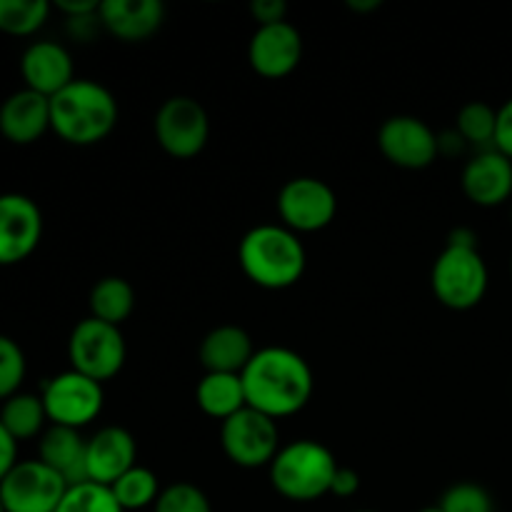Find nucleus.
Masks as SVG:
<instances>
[{
  "mask_svg": "<svg viewBox=\"0 0 512 512\" xmlns=\"http://www.w3.org/2000/svg\"><path fill=\"white\" fill-rule=\"evenodd\" d=\"M0 423L15 440H33L45 433L48 413L43 398L35 393H18L0 405Z\"/></svg>",
  "mask_w": 512,
  "mask_h": 512,
  "instance_id": "obj_24",
  "label": "nucleus"
},
{
  "mask_svg": "<svg viewBox=\"0 0 512 512\" xmlns=\"http://www.w3.org/2000/svg\"><path fill=\"white\" fill-rule=\"evenodd\" d=\"M498 153L512 160V98L498 108V128H495V145Z\"/></svg>",
  "mask_w": 512,
  "mask_h": 512,
  "instance_id": "obj_33",
  "label": "nucleus"
},
{
  "mask_svg": "<svg viewBox=\"0 0 512 512\" xmlns=\"http://www.w3.org/2000/svg\"><path fill=\"white\" fill-rule=\"evenodd\" d=\"M240 270L250 283L265 290L293 288L305 273L308 255L298 235L285 225H255L238 245Z\"/></svg>",
  "mask_w": 512,
  "mask_h": 512,
  "instance_id": "obj_3",
  "label": "nucleus"
},
{
  "mask_svg": "<svg viewBox=\"0 0 512 512\" xmlns=\"http://www.w3.org/2000/svg\"><path fill=\"white\" fill-rule=\"evenodd\" d=\"M153 130L170 158L190 160L203 153L210 140L208 110L190 95H173L155 113Z\"/></svg>",
  "mask_w": 512,
  "mask_h": 512,
  "instance_id": "obj_8",
  "label": "nucleus"
},
{
  "mask_svg": "<svg viewBox=\"0 0 512 512\" xmlns=\"http://www.w3.org/2000/svg\"><path fill=\"white\" fill-rule=\"evenodd\" d=\"M55 512H125L115 500L113 490L98 483L70 485Z\"/></svg>",
  "mask_w": 512,
  "mask_h": 512,
  "instance_id": "obj_28",
  "label": "nucleus"
},
{
  "mask_svg": "<svg viewBox=\"0 0 512 512\" xmlns=\"http://www.w3.org/2000/svg\"><path fill=\"white\" fill-rule=\"evenodd\" d=\"M195 403L208 418L228 420L243 408H248L243 390V378L228 373H205L195 388Z\"/></svg>",
  "mask_w": 512,
  "mask_h": 512,
  "instance_id": "obj_22",
  "label": "nucleus"
},
{
  "mask_svg": "<svg viewBox=\"0 0 512 512\" xmlns=\"http://www.w3.org/2000/svg\"><path fill=\"white\" fill-rule=\"evenodd\" d=\"M348 8L355 13H370V10L380 8V0H348Z\"/></svg>",
  "mask_w": 512,
  "mask_h": 512,
  "instance_id": "obj_37",
  "label": "nucleus"
},
{
  "mask_svg": "<svg viewBox=\"0 0 512 512\" xmlns=\"http://www.w3.org/2000/svg\"><path fill=\"white\" fill-rule=\"evenodd\" d=\"M85 455H88V440H83L80 430L50 425L38 440V460L55 470L68 483V488L88 483Z\"/></svg>",
  "mask_w": 512,
  "mask_h": 512,
  "instance_id": "obj_21",
  "label": "nucleus"
},
{
  "mask_svg": "<svg viewBox=\"0 0 512 512\" xmlns=\"http://www.w3.org/2000/svg\"><path fill=\"white\" fill-rule=\"evenodd\" d=\"M338 460L318 440H295L283 445L270 463V483L293 503H313V500L330 495Z\"/></svg>",
  "mask_w": 512,
  "mask_h": 512,
  "instance_id": "obj_5",
  "label": "nucleus"
},
{
  "mask_svg": "<svg viewBox=\"0 0 512 512\" xmlns=\"http://www.w3.org/2000/svg\"><path fill=\"white\" fill-rule=\"evenodd\" d=\"M43 238V213L23 193L0 195V268L18 265L35 253Z\"/></svg>",
  "mask_w": 512,
  "mask_h": 512,
  "instance_id": "obj_13",
  "label": "nucleus"
},
{
  "mask_svg": "<svg viewBox=\"0 0 512 512\" xmlns=\"http://www.w3.org/2000/svg\"><path fill=\"white\" fill-rule=\"evenodd\" d=\"M378 148L388 163L403 170H423L438 160L440 135L415 115H393L378 130Z\"/></svg>",
  "mask_w": 512,
  "mask_h": 512,
  "instance_id": "obj_12",
  "label": "nucleus"
},
{
  "mask_svg": "<svg viewBox=\"0 0 512 512\" xmlns=\"http://www.w3.org/2000/svg\"><path fill=\"white\" fill-rule=\"evenodd\" d=\"M25 353L13 338L0 335V400H8L20 393V385L25 380Z\"/></svg>",
  "mask_w": 512,
  "mask_h": 512,
  "instance_id": "obj_29",
  "label": "nucleus"
},
{
  "mask_svg": "<svg viewBox=\"0 0 512 512\" xmlns=\"http://www.w3.org/2000/svg\"><path fill=\"white\" fill-rule=\"evenodd\" d=\"M438 505L443 512H493V498L478 483H455Z\"/></svg>",
  "mask_w": 512,
  "mask_h": 512,
  "instance_id": "obj_31",
  "label": "nucleus"
},
{
  "mask_svg": "<svg viewBox=\"0 0 512 512\" xmlns=\"http://www.w3.org/2000/svg\"><path fill=\"white\" fill-rule=\"evenodd\" d=\"M253 355V338L240 325H218L200 340L198 348V360L205 373L240 375Z\"/></svg>",
  "mask_w": 512,
  "mask_h": 512,
  "instance_id": "obj_20",
  "label": "nucleus"
},
{
  "mask_svg": "<svg viewBox=\"0 0 512 512\" xmlns=\"http://www.w3.org/2000/svg\"><path fill=\"white\" fill-rule=\"evenodd\" d=\"M495 128H498V110L483 100L465 103L455 118V133L465 140V145H478L483 150L495 145Z\"/></svg>",
  "mask_w": 512,
  "mask_h": 512,
  "instance_id": "obj_27",
  "label": "nucleus"
},
{
  "mask_svg": "<svg viewBox=\"0 0 512 512\" xmlns=\"http://www.w3.org/2000/svg\"><path fill=\"white\" fill-rule=\"evenodd\" d=\"M275 205L283 225L295 235L318 233L335 220L338 195L325 180L300 175L280 188Z\"/></svg>",
  "mask_w": 512,
  "mask_h": 512,
  "instance_id": "obj_10",
  "label": "nucleus"
},
{
  "mask_svg": "<svg viewBox=\"0 0 512 512\" xmlns=\"http://www.w3.org/2000/svg\"><path fill=\"white\" fill-rule=\"evenodd\" d=\"M55 8H58L63 15H68L70 23H73V20L98 18L100 3L98 0H58Z\"/></svg>",
  "mask_w": 512,
  "mask_h": 512,
  "instance_id": "obj_34",
  "label": "nucleus"
},
{
  "mask_svg": "<svg viewBox=\"0 0 512 512\" xmlns=\"http://www.w3.org/2000/svg\"><path fill=\"white\" fill-rule=\"evenodd\" d=\"M88 305L90 318H98L120 328L135 310V290L125 278L108 275L90 288Z\"/></svg>",
  "mask_w": 512,
  "mask_h": 512,
  "instance_id": "obj_23",
  "label": "nucleus"
},
{
  "mask_svg": "<svg viewBox=\"0 0 512 512\" xmlns=\"http://www.w3.org/2000/svg\"><path fill=\"white\" fill-rule=\"evenodd\" d=\"M250 15L258 25H273L288 20V3L285 0H253Z\"/></svg>",
  "mask_w": 512,
  "mask_h": 512,
  "instance_id": "obj_32",
  "label": "nucleus"
},
{
  "mask_svg": "<svg viewBox=\"0 0 512 512\" xmlns=\"http://www.w3.org/2000/svg\"><path fill=\"white\" fill-rule=\"evenodd\" d=\"M510 278H512V258H510Z\"/></svg>",
  "mask_w": 512,
  "mask_h": 512,
  "instance_id": "obj_40",
  "label": "nucleus"
},
{
  "mask_svg": "<svg viewBox=\"0 0 512 512\" xmlns=\"http://www.w3.org/2000/svg\"><path fill=\"white\" fill-rule=\"evenodd\" d=\"M65 493L68 483L38 458L18 460L0 483L5 512H55Z\"/></svg>",
  "mask_w": 512,
  "mask_h": 512,
  "instance_id": "obj_11",
  "label": "nucleus"
},
{
  "mask_svg": "<svg viewBox=\"0 0 512 512\" xmlns=\"http://www.w3.org/2000/svg\"><path fill=\"white\" fill-rule=\"evenodd\" d=\"M50 18L48 0H0V33L28 38Z\"/></svg>",
  "mask_w": 512,
  "mask_h": 512,
  "instance_id": "obj_25",
  "label": "nucleus"
},
{
  "mask_svg": "<svg viewBox=\"0 0 512 512\" xmlns=\"http://www.w3.org/2000/svg\"><path fill=\"white\" fill-rule=\"evenodd\" d=\"M0 512H5V505H3V498H0Z\"/></svg>",
  "mask_w": 512,
  "mask_h": 512,
  "instance_id": "obj_39",
  "label": "nucleus"
},
{
  "mask_svg": "<svg viewBox=\"0 0 512 512\" xmlns=\"http://www.w3.org/2000/svg\"><path fill=\"white\" fill-rule=\"evenodd\" d=\"M165 20L160 0H103L98 23L123 43H143L153 38Z\"/></svg>",
  "mask_w": 512,
  "mask_h": 512,
  "instance_id": "obj_18",
  "label": "nucleus"
},
{
  "mask_svg": "<svg viewBox=\"0 0 512 512\" xmlns=\"http://www.w3.org/2000/svg\"><path fill=\"white\" fill-rule=\"evenodd\" d=\"M360 490V475L353 468H343L340 465L338 473H335L333 485H330V495H338V498H353Z\"/></svg>",
  "mask_w": 512,
  "mask_h": 512,
  "instance_id": "obj_36",
  "label": "nucleus"
},
{
  "mask_svg": "<svg viewBox=\"0 0 512 512\" xmlns=\"http://www.w3.org/2000/svg\"><path fill=\"white\" fill-rule=\"evenodd\" d=\"M50 130V98L23 88L0 105V135L13 145H33Z\"/></svg>",
  "mask_w": 512,
  "mask_h": 512,
  "instance_id": "obj_19",
  "label": "nucleus"
},
{
  "mask_svg": "<svg viewBox=\"0 0 512 512\" xmlns=\"http://www.w3.org/2000/svg\"><path fill=\"white\" fill-rule=\"evenodd\" d=\"M118 115V100L98 80L75 78L50 98V130L78 148L103 143L118 125Z\"/></svg>",
  "mask_w": 512,
  "mask_h": 512,
  "instance_id": "obj_2",
  "label": "nucleus"
},
{
  "mask_svg": "<svg viewBox=\"0 0 512 512\" xmlns=\"http://www.w3.org/2000/svg\"><path fill=\"white\" fill-rule=\"evenodd\" d=\"M488 283L490 273L478 250V235L468 228L453 230L430 273V285L438 303L458 313L473 310L483 303Z\"/></svg>",
  "mask_w": 512,
  "mask_h": 512,
  "instance_id": "obj_4",
  "label": "nucleus"
},
{
  "mask_svg": "<svg viewBox=\"0 0 512 512\" xmlns=\"http://www.w3.org/2000/svg\"><path fill=\"white\" fill-rule=\"evenodd\" d=\"M303 60V35L290 20L258 25L248 43V63L260 78H288Z\"/></svg>",
  "mask_w": 512,
  "mask_h": 512,
  "instance_id": "obj_14",
  "label": "nucleus"
},
{
  "mask_svg": "<svg viewBox=\"0 0 512 512\" xmlns=\"http://www.w3.org/2000/svg\"><path fill=\"white\" fill-rule=\"evenodd\" d=\"M358 512H373V510H358Z\"/></svg>",
  "mask_w": 512,
  "mask_h": 512,
  "instance_id": "obj_41",
  "label": "nucleus"
},
{
  "mask_svg": "<svg viewBox=\"0 0 512 512\" xmlns=\"http://www.w3.org/2000/svg\"><path fill=\"white\" fill-rule=\"evenodd\" d=\"M15 465H18V440L0 423V483Z\"/></svg>",
  "mask_w": 512,
  "mask_h": 512,
  "instance_id": "obj_35",
  "label": "nucleus"
},
{
  "mask_svg": "<svg viewBox=\"0 0 512 512\" xmlns=\"http://www.w3.org/2000/svg\"><path fill=\"white\" fill-rule=\"evenodd\" d=\"M128 348L118 325L98 318L80 320L68 338L70 370L103 385L123 370Z\"/></svg>",
  "mask_w": 512,
  "mask_h": 512,
  "instance_id": "obj_6",
  "label": "nucleus"
},
{
  "mask_svg": "<svg viewBox=\"0 0 512 512\" xmlns=\"http://www.w3.org/2000/svg\"><path fill=\"white\" fill-rule=\"evenodd\" d=\"M243 378L248 408L280 420L300 413L310 403L315 390L313 370L308 360L290 348L268 345L255 350Z\"/></svg>",
  "mask_w": 512,
  "mask_h": 512,
  "instance_id": "obj_1",
  "label": "nucleus"
},
{
  "mask_svg": "<svg viewBox=\"0 0 512 512\" xmlns=\"http://www.w3.org/2000/svg\"><path fill=\"white\" fill-rule=\"evenodd\" d=\"M465 198L478 208H498L512 198V160L495 148L480 150L460 175Z\"/></svg>",
  "mask_w": 512,
  "mask_h": 512,
  "instance_id": "obj_15",
  "label": "nucleus"
},
{
  "mask_svg": "<svg viewBox=\"0 0 512 512\" xmlns=\"http://www.w3.org/2000/svg\"><path fill=\"white\" fill-rule=\"evenodd\" d=\"M110 490H113L120 508L130 512L155 505V500H158L163 488H160V480L153 470L143 468V465H135V468H130L128 473L123 475V478L115 480V483L110 485Z\"/></svg>",
  "mask_w": 512,
  "mask_h": 512,
  "instance_id": "obj_26",
  "label": "nucleus"
},
{
  "mask_svg": "<svg viewBox=\"0 0 512 512\" xmlns=\"http://www.w3.org/2000/svg\"><path fill=\"white\" fill-rule=\"evenodd\" d=\"M40 398H43L50 425L73 430H80L93 423L103 413L105 403L103 385L75 373V370H65V373L50 378L43 385Z\"/></svg>",
  "mask_w": 512,
  "mask_h": 512,
  "instance_id": "obj_9",
  "label": "nucleus"
},
{
  "mask_svg": "<svg viewBox=\"0 0 512 512\" xmlns=\"http://www.w3.org/2000/svg\"><path fill=\"white\" fill-rule=\"evenodd\" d=\"M420 512H443V510H440V505H430V508H423Z\"/></svg>",
  "mask_w": 512,
  "mask_h": 512,
  "instance_id": "obj_38",
  "label": "nucleus"
},
{
  "mask_svg": "<svg viewBox=\"0 0 512 512\" xmlns=\"http://www.w3.org/2000/svg\"><path fill=\"white\" fill-rule=\"evenodd\" d=\"M220 445L225 458L238 468H270L278 450L283 448L278 420L253 408H243L233 418L220 423Z\"/></svg>",
  "mask_w": 512,
  "mask_h": 512,
  "instance_id": "obj_7",
  "label": "nucleus"
},
{
  "mask_svg": "<svg viewBox=\"0 0 512 512\" xmlns=\"http://www.w3.org/2000/svg\"><path fill=\"white\" fill-rule=\"evenodd\" d=\"M138 445L135 438L125 428L108 425L100 428L88 440V455H85V468H88V483H98L110 488L118 478H123L130 468L138 465Z\"/></svg>",
  "mask_w": 512,
  "mask_h": 512,
  "instance_id": "obj_16",
  "label": "nucleus"
},
{
  "mask_svg": "<svg viewBox=\"0 0 512 512\" xmlns=\"http://www.w3.org/2000/svg\"><path fill=\"white\" fill-rule=\"evenodd\" d=\"M153 512H213L210 500L198 485L173 483L160 490Z\"/></svg>",
  "mask_w": 512,
  "mask_h": 512,
  "instance_id": "obj_30",
  "label": "nucleus"
},
{
  "mask_svg": "<svg viewBox=\"0 0 512 512\" xmlns=\"http://www.w3.org/2000/svg\"><path fill=\"white\" fill-rule=\"evenodd\" d=\"M20 75H23L25 88L53 98L75 80L73 58L55 40H38L25 48L20 58Z\"/></svg>",
  "mask_w": 512,
  "mask_h": 512,
  "instance_id": "obj_17",
  "label": "nucleus"
}]
</instances>
